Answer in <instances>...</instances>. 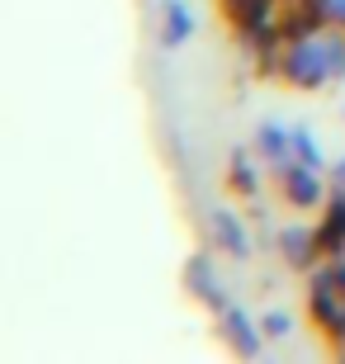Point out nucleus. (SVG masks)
I'll use <instances>...</instances> for the list:
<instances>
[]
</instances>
